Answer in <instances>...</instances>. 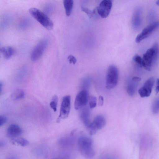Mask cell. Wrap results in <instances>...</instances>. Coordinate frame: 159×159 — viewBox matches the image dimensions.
Returning <instances> with one entry per match:
<instances>
[{"instance_id": "4fadbf2b", "label": "cell", "mask_w": 159, "mask_h": 159, "mask_svg": "<svg viewBox=\"0 0 159 159\" xmlns=\"http://www.w3.org/2000/svg\"><path fill=\"white\" fill-rule=\"evenodd\" d=\"M23 131L22 129L18 125L11 124L8 127L7 133V135L13 139L16 138L21 135Z\"/></svg>"}, {"instance_id": "d4e9b609", "label": "cell", "mask_w": 159, "mask_h": 159, "mask_svg": "<svg viewBox=\"0 0 159 159\" xmlns=\"http://www.w3.org/2000/svg\"><path fill=\"white\" fill-rule=\"evenodd\" d=\"M155 13L153 10H151L149 12L148 16V20L149 21H153L155 19Z\"/></svg>"}, {"instance_id": "7a4b0ae2", "label": "cell", "mask_w": 159, "mask_h": 159, "mask_svg": "<svg viewBox=\"0 0 159 159\" xmlns=\"http://www.w3.org/2000/svg\"><path fill=\"white\" fill-rule=\"evenodd\" d=\"M159 54V47L158 43H154L152 48L148 49L143 55V66L145 69L150 71L153 64L158 57Z\"/></svg>"}, {"instance_id": "ba28073f", "label": "cell", "mask_w": 159, "mask_h": 159, "mask_svg": "<svg viewBox=\"0 0 159 159\" xmlns=\"http://www.w3.org/2000/svg\"><path fill=\"white\" fill-rule=\"evenodd\" d=\"M112 5V0H102L97 8L99 16L103 18H107L110 13Z\"/></svg>"}, {"instance_id": "cb8c5ba5", "label": "cell", "mask_w": 159, "mask_h": 159, "mask_svg": "<svg viewBox=\"0 0 159 159\" xmlns=\"http://www.w3.org/2000/svg\"><path fill=\"white\" fill-rule=\"evenodd\" d=\"M133 61L140 66H143V59L139 56L136 55L133 58Z\"/></svg>"}, {"instance_id": "603a6c76", "label": "cell", "mask_w": 159, "mask_h": 159, "mask_svg": "<svg viewBox=\"0 0 159 159\" xmlns=\"http://www.w3.org/2000/svg\"><path fill=\"white\" fill-rule=\"evenodd\" d=\"M81 10L82 11L86 13L88 16L90 18H92L95 12V10L92 11L86 7H81Z\"/></svg>"}, {"instance_id": "1f68e13d", "label": "cell", "mask_w": 159, "mask_h": 159, "mask_svg": "<svg viewBox=\"0 0 159 159\" xmlns=\"http://www.w3.org/2000/svg\"><path fill=\"white\" fill-rule=\"evenodd\" d=\"M156 4L158 5H159V0H157L156 2Z\"/></svg>"}, {"instance_id": "8fae6325", "label": "cell", "mask_w": 159, "mask_h": 159, "mask_svg": "<svg viewBox=\"0 0 159 159\" xmlns=\"http://www.w3.org/2000/svg\"><path fill=\"white\" fill-rule=\"evenodd\" d=\"M154 82L153 77L149 78L146 81L143 86L138 90L139 94L141 97H148L150 96Z\"/></svg>"}, {"instance_id": "f546056e", "label": "cell", "mask_w": 159, "mask_h": 159, "mask_svg": "<svg viewBox=\"0 0 159 159\" xmlns=\"http://www.w3.org/2000/svg\"><path fill=\"white\" fill-rule=\"evenodd\" d=\"M132 80L134 81L138 82L141 80V78L139 77L135 76L132 78Z\"/></svg>"}, {"instance_id": "3957f363", "label": "cell", "mask_w": 159, "mask_h": 159, "mask_svg": "<svg viewBox=\"0 0 159 159\" xmlns=\"http://www.w3.org/2000/svg\"><path fill=\"white\" fill-rule=\"evenodd\" d=\"M29 12L32 16L46 29L50 30L53 29L52 21L41 11L35 8H31L29 10Z\"/></svg>"}, {"instance_id": "5bb4252c", "label": "cell", "mask_w": 159, "mask_h": 159, "mask_svg": "<svg viewBox=\"0 0 159 159\" xmlns=\"http://www.w3.org/2000/svg\"><path fill=\"white\" fill-rule=\"evenodd\" d=\"M80 118L84 124L88 127L90 123V112L87 108H84L81 111L80 114Z\"/></svg>"}, {"instance_id": "6da1fadb", "label": "cell", "mask_w": 159, "mask_h": 159, "mask_svg": "<svg viewBox=\"0 0 159 159\" xmlns=\"http://www.w3.org/2000/svg\"><path fill=\"white\" fill-rule=\"evenodd\" d=\"M78 146L80 153L84 157L90 158L94 156L95 152L90 138L86 136H80L78 140Z\"/></svg>"}, {"instance_id": "52a82bcc", "label": "cell", "mask_w": 159, "mask_h": 159, "mask_svg": "<svg viewBox=\"0 0 159 159\" xmlns=\"http://www.w3.org/2000/svg\"><path fill=\"white\" fill-rule=\"evenodd\" d=\"M48 44V40L43 39L41 40L35 47L31 55L32 61L38 60L41 57Z\"/></svg>"}, {"instance_id": "9a60e30c", "label": "cell", "mask_w": 159, "mask_h": 159, "mask_svg": "<svg viewBox=\"0 0 159 159\" xmlns=\"http://www.w3.org/2000/svg\"><path fill=\"white\" fill-rule=\"evenodd\" d=\"M0 51L6 59H9L14 53V48L11 46L2 47L0 49Z\"/></svg>"}, {"instance_id": "44dd1931", "label": "cell", "mask_w": 159, "mask_h": 159, "mask_svg": "<svg viewBox=\"0 0 159 159\" xmlns=\"http://www.w3.org/2000/svg\"><path fill=\"white\" fill-rule=\"evenodd\" d=\"M58 102V98L57 96L56 95H54L50 103V106L54 112L57 111Z\"/></svg>"}, {"instance_id": "5b68a950", "label": "cell", "mask_w": 159, "mask_h": 159, "mask_svg": "<svg viewBox=\"0 0 159 159\" xmlns=\"http://www.w3.org/2000/svg\"><path fill=\"white\" fill-rule=\"evenodd\" d=\"M70 96L66 95L64 96L61 102L60 114L57 120L59 122L61 119H65L69 116L70 109Z\"/></svg>"}, {"instance_id": "ac0fdd59", "label": "cell", "mask_w": 159, "mask_h": 159, "mask_svg": "<svg viewBox=\"0 0 159 159\" xmlns=\"http://www.w3.org/2000/svg\"><path fill=\"white\" fill-rule=\"evenodd\" d=\"M25 96L24 91L18 89L15 90L11 95V98L14 100H17L23 98Z\"/></svg>"}, {"instance_id": "9c48e42d", "label": "cell", "mask_w": 159, "mask_h": 159, "mask_svg": "<svg viewBox=\"0 0 159 159\" xmlns=\"http://www.w3.org/2000/svg\"><path fill=\"white\" fill-rule=\"evenodd\" d=\"M89 95L87 90L84 89L80 91L76 96L74 107L76 110H78L85 106L87 103Z\"/></svg>"}, {"instance_id": "7402d4cb", "label": "cell", "mask_w": 159, "mask_h": 159, "mask_svg": "<svg viewBox=\"0 0 159 159\" xmlns=\"http://www.w3.org/2000/svg\"><path fill=\"white\" fill-rule=\"evenodd\" d=\"M97 99L96 97L91 96L89 99V106L91 108L95 107L97 105Z\"/></svg>"}, {"instance_id": "ffe728a7", "label": "cell", "mask_w": 159, "mask_h": 159, "mask_svg": "<svg viewBox=\"0 0 159 159\" xmlns=\"http://www.w3.org/2000/svg\"><path fill=\"white\" fill-rule=\"evenodd\" d=\"M152 110L154 114H157L159 112V98L155 99L152 106Z\"/></svg>"}, {"instance_id": "7c38bea8", "label": "cell", "mask_w": 159, "mask_h": 159, "mask_svg": "<svg viewBox=\"0 0 159 159\" xmlns=\"http://www.w3.org/2000/svg\"><path fill=\"white\" fill-rule=\"evenodd\" d=\"M140 7H137L134 13L132 18V23L134 28L135 29H139L141 26L142 23V10Z\"/></svg>"}, {"instance_id": "d6986e66", "label": "cell", "mask_w": 159, "mask_h": 159, "mask_svg": "<svg viewBox=\"0 0 159 159\" xmlns=\"http://www.w3.org/2000/svg\"><path fill=\"white\" fill-rule=\"evenodd\" d=\"M12 141L22 146H25L28 145L29 143V141L27 139L22 138H14Z\"/></svg>"}, {"instance_id": "e0dca14e", "label": "cell", "mask_w": 159, "mask_h": 159, "mask_svg": "<svg viewBox=\"0 0 159 159\" xmlns=\"http://www.w3.org/2000/svg\"><path fill=\"white\" fill-rule=\"evenodd\" d=\"M132 81L128 83L126 87L127 92L131 96H133L135 93L137 86L136 83L137 82L132 80Z\"/></svg>"}, {"instance_id": "30bf717a", "label": "cell", "mask_w": 159, "mask_h": 159, "mask_svg": "<svg viewBox=\"0 0 159 159\" xmlns=\"http://www.w3.org/2000/svg\"><path fill=\"white\" fill-rule=\"evenodd\" d=\"M159 27V21L153 22L147 26L139 34L135 39V42L139 43L147 38L153 31Z\"/></svg>"}, {"instance_id": "4316f807", "label": "cell", "mask_w": 159, "mask_h": 159, "mask_svg": "<svg viewBox=\"0 0 159 159\" xmlns=\"http://www.w3.org/2000/svg\"><path fill=\"white\" fill-rule=\"evenodd\" d=\"M7 121V119L3 116H0V126H1L5 124Z\"/></svg>"}, {"instance_id": "8992f818", "label": "cell", "mask_w": 159, "mask_h": 159, "mask_svg": "<svg viewBox=\"0 0 159 159\" xmlns=\"http://www.w3.org/2000/svg\"><path fill=\"white\" fill-rule=\"evenodd\" d=\"M106 120L105 117L101 115H98L88 127L90 135L95 134L97 131L102 129L105 125Z\"/></svg>"}, {"instance_id": "4dcf8cb0", "label": "cell", "mask_w": 159, "mask_h": 159, "mask_svg": "<svg viewBox=\"0 0 159 159\" xmlns=\"http://www.w3.org/2000/svg\"><path fill=\"white\" fill-rule=\"evenodd\" d=\"M2 86H3V84L1 82H0V94L2 92Z\"/></svg>"}, {"instance_id": "277c9868", "label": "cell", "mask_w": 159, "mask_h": 159, "mask_svg": "<svg viewBox=\"0 0 159 159\" xmlns=\"http://www.w3.org/2000/svg\"><path fill=\"white\" fill-rule=\"evenodd\" d=\"M118 70L114 65H110L108 68L106 77V88L108 89L114 88L117 84L118 80Z\"/></svg>"}, {"instance_id": "484cf974", "label": "cell", "mask_w": 159, "mask_h": 159, "mask_svg": "<svg viewBox=\"0 0 159 159\" xmlns=\"http://www.w3.org/2000/svg\"><path fill=\"white\" fill-rule=\"evenodd\" d=\"M68 59L70 63L75 64L77 61L76 58L73 56L70 55L68 57Z\"/></svg>"}, {"instance_id": "2e32d148", "label": "cell", "mask_w": 159, "mask_h": 159, "mask_svg": "<svg viewBox=\"0 0 159 159\" xmlns=\"http://www.w3.org/2000/svg\"><path fill=\"white\" fill-rule=\"evenodd\" d=\"M63 5L66 15L69 16L72 12L73 5V0H63Z\"/></svg>"}, {"instance_id": "83f0119b", "label": "cell", "mask_w": 159, "mask_h": 159, "mask_svg": "<svg viewBox=\"0 0 159 159\" xmlns=\"http://www.w3.org/2000/svg\"><path fill=\"white\" fill-rule=\"evenodd\" d=\"M104 98L102 96H100L98 98V105L99 106H102L103 104Z\"/></svg>"}, {"instance_id": "f1b7e54d", "label": "cell", "mask_w": 159, "mask_h": 159, "mask_svg": "<svg viewBox=\"0 0 159 159\" xmlns=\"http://www.w3.org/2000/svg\"><path fill=\"white\" fill-rule=\"evenodd\" d=\"M156 86L155 91L156 94H157L159 92V78L157 79Z\"/></svg>"}]
</instances>
